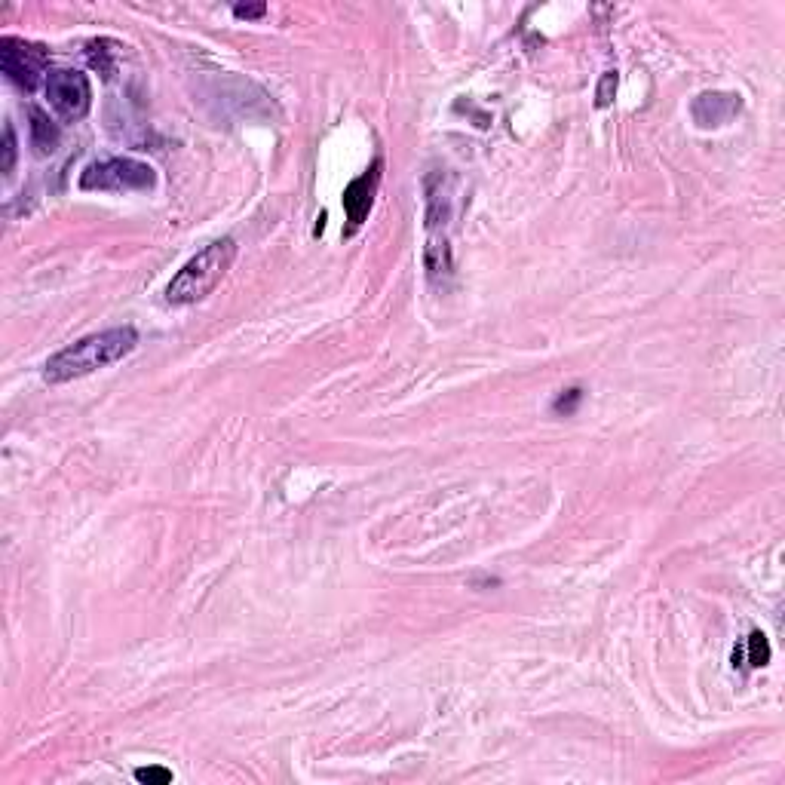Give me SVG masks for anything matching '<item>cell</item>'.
I'll return each instance as SVG.
<instances>
[{"label":"cell","instance_id":"obj_8","mask_svg":"<svg viewBox=\"0 0 785 785\" xmlns=\"http://www.w3.org/2000/svg\"><path fill=\"white\" fill-rule=\"evenodd\" d=\"M770 663V641L764 632H752L746 638V644H740V648H733V666H740V669H761Z\"/></svg>","mask_w":785,"mask_h":785},{"label":"cell","instance_id":"obj_2","mask_svg":"<svg viewBox=\"0 0 785 785\" xmlns=\"http://www.w3.org/2000/svg\"><path fill=\"white\" fill-rule=\"evenodd\" d=\"M234 258H237V243L230 237H221V240L209 243L206 249H200L172 276V283L166 286V304L191 307V304L209 298L218 289V283L227 276Z\"/></svg>","mask_w":785,"mask_h":785},{"label":"cell","instance_id":"obj_9","mask_svg":"<svg viewBox=\"0 0 785 785\" xmlns=\"http://www.w3.org/2000/svg\"><path fill=\"white\" fill-rule=\"evenodd\" d=\"M31 148L37 157H46L59 148V129L43 111L31 108Z\"/></svg>","mask_w":785,"mask_h":785},{"label":"cell","instance_id":"obj_3","mask_svg":"<svg viewBox=\"0 0 785 785\" xmlns=\"http://www.w3.org/2000/svg\"><path fill=\"white\" fill-rule=\"evenodd\" d=\"M157 184V172L132 157H111V160H99L83 169L80 175V188L83 191H151Z\"/></svg>","mask_w":785,"mask_h":785},{"label":"cell","instance_id":"obj_5","mask_svg":"<svg viewBox=\"0 0 785 785\" xmlns=\"http://www.w3.org/2000/svg\"><path fill=\"white\" fill-rule=\"evenodd\" d=\"M43 92L50 108L68 123L83 120L92 108V86L83 71H68V68L53 71L43 83Z\"/></svg>","mask_w":785,"mask_h":785},{"label":"cell","instance_id":"obj_6","mask_svg":"<svg viewBox=\"0 0 785 785\" xmlns=\"http://www.w3.org/2000/svg\"><path fill=\"white\" fill-rule=\"evenodd\" d=\"M381 169H384V163L375 160L359 178H353L347 188H344V197H341V206H344V212H347V230H344V237H353L356 230L365 224L368 212H372L378 184H381Z\"/></svg>","mask_w":785,"mask_h":785},{"label":"cell","instance_id":"obj_1","mask_svg":"<svg viewBox=\"0 0 785 785\" xmlns=\"http://www.w3.org/2000/svg\"><path fill=\"white\" fill-rule=\"evenodd\" d=\"M135 344H138V332L132 326L86 335V338L74 341L71 347H65L56 356L46 359L43 381L46 384H68V381L86 378L92 372H99V368H108V365L126 359L135 350Z\"/></svg>","mask_w":785,"mask_h":785},{"label":"cell","instance_id":"obj_4","mask_svg":"<svg viewBox=\"0 0 785 785\" xmlns=\"http://www.w3.org/2000/svg\"><path fill=\"white\" fill-rule=\"evenodd\" d=\"M0 71L10 83L31 92L50 77V50L43 43H31L25 37H4L0 40Z\"/></svg>","mask_w":785,"mask_h":785},{"label":"cell","instance_id":"obj_7","mask_svg":"<svg viewBox=\"0 0 785 785\" xmlns=\"http://www.w3.org/2000/svg\"><path fill=\"white\" fill-rule=\"evenodd\" d=\"M690 111H694L697 126L715 129V126L730 123L736 114L743 111V99L736 96V92H703V96H697V102Z\"/></svg>","mask_w":785,"mask_h":785},{"label":"cell","instance_id":"obj_10","mask_svg":"<svg viewBox=\"0 0 785 785\" xmlns=\"http://www.w3.org/2000/svg\"><path fill=\"white\" fill-rule=\"evenodd\" d=\"M614 92H617V74L608 71V74L602 77V83H598V89H595V105H598V108H608V105L614 102Z\"/></svg>","mask_w":785,"mask_h":785},{"label":"cell","instance_id":"obj_14","mask_svg":"<svg viewBox=\"0 0 785 785\" xmlns=\"http://www.w3.org/2000/svg\"><path fill=\"white\" fill-rule=\"evenodd\" d=\"M264 13H267L264 4H252V7H249V4H237V7H234V16H237V19H261Z\"/></svg>","mask_w":785,"mask_h":785},{"label":"cell","instance_id":"obj_11","mask_svg":"<svg viewBox=\"0 0 785 785\" xmlns=\"http://www.w3.org/2000/svg\"><path fill=\"white\" fill-rule=\"evenodd\" d=\"M135 779L145 782V785H169L172 782V770H166V767H138Z\"/></svg>","mask_w":785,"mask_h":785},{"label":"cell","instance_id":"obj_13","mask_svg":"<svg viewBox=\"0 0 785 785\" xmlns=\"http://www.w3.org/2000/svg\"><path fill=\"white\" fill-rule=\"evenodd\" d=\"M13 166H16V132H13V126L7 123V129H4V166H0V172L10 175Z\"/></svg>","mask_w":785,"mask_h":785},{"label":"cell","instance_id":"obj_12","mask_svg":"<svg viewBox=\"0 0 785 785\" xmlns=\"http://www.w3.org/2000/svg\"><path fill=\"white\" fill-rule=\"evenodd\" d=\"M580 402H583V390L574 387V390H565L556 402H552V411H556V414H574Z\"/></svg>","mask_w":785,"mask_h":785}]
</instances>
